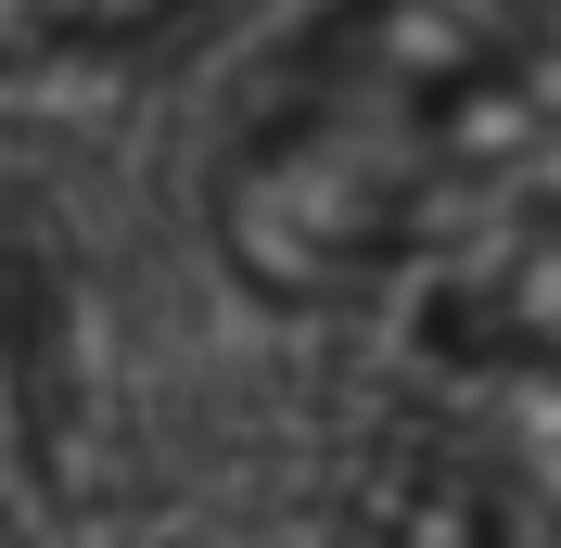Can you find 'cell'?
I'll return each mask as SVG.
<instances>
[{
  "label": "cell",
  "instance_id": "1",
  "mask_svg": "<svg viewBox=\"0 0 561 548\" xmlns=\"http://www.w3.org/2000/svg\"><path fill=\"white\" fill-rule=\"evenodd\" d=\"M549 0H307L255 52L205 230L255 307H370L497 192L549 90Z\"/></svg>",
  "mask_w": 561,
  "mask_h": 548
},
{
  "label": "cell",
  "instance_id": "4",
  "mask_svg": "<svg viewBox=\"0 0 561 548\" xmlns=\"http://www.w3.org/2000/svg\"><path fill=\"white\" fill-rule=\"evenodd\" d=\"M192 0H0V77H90L128 65L179 26Z\"/></svg>",
  "mask_w": 561,
  "mask_h": 548
},
{
  "label": "cell",
  "instance_id": "2",
  "mask_svg": "<svg viewBox=\"0 0 561 548\" xmlns=\"http://www.w3.org/2000/svg\"><path fill=\"white\" fill-rule=\"evenodd\" d=\"M421 548H561V370H421Z\"/></svg>",
  "mask_w": 561,
  "mask_h": 548
},
{
  "label": "cell",
  "instance_id": "3",
  "mask_svg": "<svg viewBox=\"0 0 561 548\" xmlns=\"http://www.w3.org/2000/svg\"><path fill=\"white\" fill-rule=\"evenodd\" d=\"M409 281H421L409 307L421 370H561V179L549 192L497 179Z\"/></svg>",
  "mask_w": 561,
  "mask_h": 548
},
{
  "label": "cell",
  "instance_id": "5",
  "mask_svg": "<svg viewBox=\"0 0 561 548\" xmlns=\"http://www.w3.org/2000/svg\"><path fill=\"white\" fill-rule=\"evenodd\" d=\"M0 421H13V281H0Z\"/></svg>",
  "mask_w": 561,
  "mask_h": 548
}]
</instances>
